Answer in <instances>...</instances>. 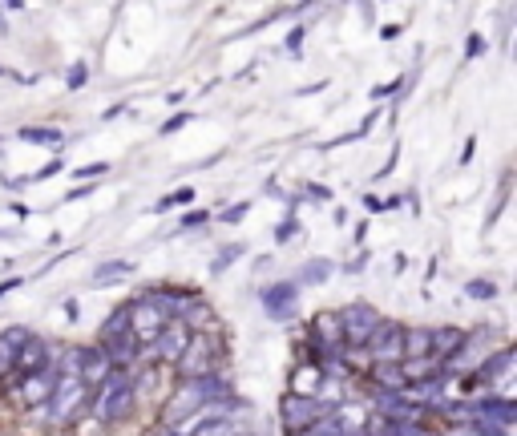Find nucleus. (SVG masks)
<instances>
[{"label": "nucleus", "instance_id": "nucleus-6", "mask_svg": "<svg viewBox=\"0 0 517 436\" xmlns=\"http://www.w3.org/2000/svg\"><path fill=\"white\" fill-rule=\"evenodd\" d=\"M328 412H332V408H328L320 396H295V392H291V396L283 400V428H287V432H303L307 424H316V420L328 416Z\"/></svg>", "mask_w": 517, "mask_h": 436}, {"label": "nucleus", "instance_id": "nucleus-14", "mask_svg": "<svg viewBox=\"0 0 517 436\" xmlns=\"http://www.w3.org/2000/svg\"><path fill=\"white\" fill-rule=\"evenodd\" d=\"M324 372L316 368V364H303V368H295V376H291V392L295 396H316L320 388H324Z\"/></svg>", "mask_w": 517, "mask_h": 436}, {"label": "nucleus", "instance_id": "nucleus-18", "mask_svg": "<svg viewBox=\"0 0 517 436\" xmlns=\"http://www.w3.org/2000/svg\"><path fill=\"white\" fill-rule=\"evenodd\" d=\"M509 364H513V352H509V348H505V352H497V356H493V360H485V364H481V372H477V376H481V380H485V384H489V380H493V376H501V372H505V368H509Z\"/></svg>", "mask_w": 517, "mask_h": 436}, {"label": "nucleus", "instance_id": "nucleus-23", "mask_svg": "<svg viewBox=\"0 0 517 436\" xmlns=\"http://www.w3.org/2000/svg\"><path fill=\"white\" fill-rule=\"evenodd\" d=\"M21 138H29V142H61L57 130H21Z\"/></svg>", "mask_w": 517, "mask_h": 436}, {"label": "nucleus", "instance_id": "nucleus-28", "mask_svg": "<svg viewBox=\"0 0 517 436\" xmlns=\"http://www.w3.org/2000/svg\"><path fill=\"white\" fill-rule=\"evenodd\" d=\"M469 291H473V295H493V287H489V283H473Z\"/></svg>", "mask_w": 517, "mask_h": 436}, {"label": "nucleus", "instance_id": "nucleus-16", "mask_svg": "<svg viewBox=\"0 0 517 436\" xmlns=\"http://www.w3.org/2000/svg\"><path fill=\"white\" fill-rule=\"evenodd\" d=\"M295 436H352V432L344 428V420H340L336 412H328V416H320L316 424H307V428L295 432Z\"/></svg>", "mask_w": 517, "mask_h": 436}, {"label": "nucleus", "instance_id": "nucleus-24", "mask_svg": "<svg viewBox=\"0 0 517 436\" xmlns=\"http://www.w3.org/2000/svg\"><path fill=\"white\" fill-rule=\"evenodd\" d=\"M130 267L126 263H106V267H97V279H114V275H126Z\"/></svg>", "mask_w": 517, "mask_h": 436}, {"label": "nucleus", "instance_id": "nucleus-5", "mask_svg": "<svg viewBox=\"0 0 517 436\" xmlns=\"http://www.w3.org/2000/svg\"><path fill=\"white\" fill-rule=\"evenodd\" d=\"M380 323V315L368 307V303H356V307H344L336 315V327H340V340L348 348H364V340L372 336V327Z\"/></svg>", "mask_w": 517, "mask_h": 436}, {"label": "nucleus", "instance_id": "nucleus-7", "mask_svg": "<svg viewBox=\"0 0 517 436\" xmlns=\"http://www.w3.org/2000/svg\"><path fill=\"white\" fill-rule=\"evenodd\" d=\"M215 364H219V348H215V340H206V336H190L186 352L178 356L182 376H206V372H215Z\"/></svg>", "mask_w": 517, "mask_h": 436}, {"label": "nucleus", "instance_id": "nucleus-17", "mask_svg": "<svg viewBox=\"0 0 517 436\" xmlns=\"http://www.w3.org/2000/svg\"><path fill=\"white\" fill-rule=\"evenodd\" d=\"M477 412H481V420H501V424H509V420H513V400H481Z\"/></svg>", "mask_w": 517, "mask_h": 436}, {"label": "nucleus", "instance_id": "nucleus-2", "mask_svg": "<svg viewBox=\"0 0 517 436\" xmlns=\"http://www.w3.org/2000/svg\"><path fill=\"white\" fill-rule=\"evenodd\" d=\"M227 392H231V384H227L219 372H206V376H182V384H178L174 400L166 404V424L182 420V416H186V412H194L198 404L219 400V396H227Z\"/></svg>", "mask_w": 517, "mask_h": 436}, {"label": "nucleus", "instance_id": "nucleus-29", "mask_svg": "<svg viewBox=\"0 0 517 436\" xmlns=\"http://www.w3.org/2000/svg\"><path fill=\"white\" fill-rule=\"evenodd\" d=\"M154 436H174V432H170V428H162V432H154Z\"/></svg>", "mask_w": 517, "mask_h": 436}, {"label": "nucleus", "instance_id": "nucleus-11", "mask_svg": "<svg viewBox=\"0 0 517 436\" xmlns=\"http://www.w3.org/2000/svg\"><path fill=\"white\" fill-rule=\"evenodd\" d=\"M110 372H114V364H110L106 348H89V352H81V380H85L89 392H93L101 380H106Z\"/></svg>", "mask_w": 517, "mask_h": 436}, {"label": "nucleus", "instance_id": "nucleus-12", "mask_svg": "<svg viewBox=\"0 0 517 436\" xmlns=\"http://www.w3.org/2000/svg\"><path fill=\"white\" fill-rule=\"evenodd\" d=\"M25 340H29L25 327H9V332H0V376H9V372H13L17 352H21V344H25Z\"/></svg>", "mask_w": 517, "mask_h": 436}, {"label": "nucleus", "instance_id": "nucleus-15", "mask_svg": "<svg viewBox=\"0 0 517 436\" xmlns=\"http://www.w3.org/2000/svg\"><path fill=\"white\" fill-rule=\"evenodd\" d=\"M425 356H433V332L429 327H417V332L404 327V360H425Z\"/></svg>", "mask_w": 517, "mask_h": 436}, {"label": "nucleus", "instance_id": "nucleus-1", "mask_svg": "<svg viewBox=\"0 0 517 436\" xmlns=\"http://www.w3.org/2000/svg\"><path fill=\"white\" fill-rule=\"evenodd\" d=\"M138 400V380L126 372V368H114L106 380H101L93 392H89V408H93V420L110 424V420H126L130 408Z\"/></svg>", "mask_w": 517, "mask_h": 436}, {"label": "nucleus", "instance_id": "nucleus-8", "mask_svg": "<svg viewBox=\"0 0 517 436\" xmlns=\"http://www.w3.org/2000/svg\"><path fill=\"white\" fill-rule=\"evenodd\" d=\"M190 327H186V319H170L162 332L150 340L154 344V360H162V364H178V356L186 352V344H190Z\"/></svg>", "mask_w": 517, "mask_h": 436}, {"label": "nucleus", "instance_id": "nucleus-20", "mask_svg": "<svg viewBox=\"0 0 517 436\" xmlns=\"http://www.w3.org/2000/svg\"><path fill=\"white\" fill-rule=\"evenodd\" d=\"M376 380H380V388H392V392L404 388V372L396 364H376Z\"/></svg>", "mask_w": 517, "mask_h": 436}, {"label": "nucleus", "instance_id": "nucleus-22", "mask_svg": "<svg viewBox=\"0 0 517 436\" xmlns=\"http://www.w3.org/2000/svg\"><path fill=\"white\" fill-rule=\"evenodd\" d=\"M194 436H243V428L239 424H227V420H211L206 428H198Z\"/></svg>", "mask_w": 517, "mask_h": 436}, {"label": "nucleus", "instance_id": "nucleus-10", "mask_svg": "<svg viewBox=\"0 0 517 436\" xmlns=\"http://www.w3.org/2000/svg\"><path fill=\"white\" fill-rule=\"evenodd\" d=\"M41 368H49V348L41 344V340H25L21 344V352H17V364H13V372L9 376H33V372H41Z\"/></svg>", "mask_w": 517, "mask_h": 436}, {"label": "nucleus", "instance_id": "nucleus-26", "mask_svg": "<svg viewBox=\"0 0 517 436\" xmlns=\"http://www.w3.org/2000/svg\"><path fill=\"white\" fill-rule=\"evenodd\" d=\"M190 198V190H178V194H170V198H162V206H174V202H186Z\"/></svg>", "mask_w": 517, "mask_h": 436}, {"label": "nucleus", "instance_id": "nucleus-9", "mask_svg": "<svg viewBox=\"0 0 517 436\" xmlns=\"http://www.w3.org/2000/svg\"><path fill=\"white\" fill-rule=\"evenodd\" d=\"M53 384H57V376H53L49 368H41V372H33V376H21V380H17V400H21L25 408H33V404H49Z\"/></svg>", "mask_w": 517, "mask_h": 436}, {"label": "nucleus", "instance_id": "nucleus-3", "mask_svg": "<svg viewBox=\"0 0 517 436\" xmlns=\"http://www.w3.org/2000/svg\"><path fill=\"white\" fill-rule=\"evenodd\" d=\"M364 352H368L376 364H400V360H404V327L392 323V319H388V323L380 319V323L372 327V336L364 340Z\"/></svg>", "mask_w": 517, "mask_h": 436}, {"label": "nucleus", "instance_id": "nucleus-21", "mask_svg": "<svg viewBox=\"0 0 517 436\" xmlns=\"http://www.w3.org/2000/svg\"><path fill=\"white\" fill-rule=\"evenodd\" d=\"M497 428H489V420H461L449 428V436H493Z\"/></svg>", "mask_w": 517, "mask_h": 436}, {"label": "nucleus", "instance_id": "nucleus-13", "mask_svg": "<svg viewBox=\"0 0 517 436\" xmlns=\"http://www.w3.org/2000/svg\"><path fill=\"white\" fill-rule=\"evenodd\" d=\"M263 303H267V311H271L275 319H287V315L295 311V283H279V287L263 291Z\"/></svg>", "mask_w": 517, "mask_h": 436}, {"label": "nucleus", "instance_id": "nucleus-19", "mask_svg": "<svg viewBox=\"0 0 517 436\" xmlns=\"http://www.w3.org/2000/svg\"><path fill=\"white\" fill-rule=\"evenodd\" d=\"M122 332H130V315H126V307L114 311L106 323H101V340H114V336H122Z\"/></svg>", "mask_w": 517, "mask_h": 436}, {"label": "nucleus", "instance_id": "nucleus-27", "mask_svg": "<svg viewBox=\"0 0 517 436\" xmlns=\"http://www.w3.org/2000/svg\"><path fill=\"white\" fill-rule=\"evenodd\" d=\"M81 81H85V69H81V65H77V69H73V73H69V85H81Z\"/></svg>", "mask_w": 517, "mask_h": 436}, {"label": "nucleus", "instance_id": "nucleus-25", "mask_svg": "<svg viewBox=\"0 0 517 436\" xmlns=\"http://www.w3.org/2000/svg\"><path fill=\"white\" fill-rule=\"evenodd\" d=\"M328 263H307V271H303V279H328Z\"/></svg>", "mask_w": 517, "mask_h": 436}, {"label": "nucleus", "instance_id": "nucleus-4", "mask_svg": "<svg viewBox=\"0 0 517 436\" xmlns=\"http://www.w3.org/2000/svg\"><path fill=\"white\" fill-rule=\"evenodd\" d=\"M126 315H130V336H134L138 344H150V340L162 332V327L170 323V315H166L150 295H142L138 303H130Z\"/></svg>", "mask_w": 517, "mask_h": 436}]
</instances>
